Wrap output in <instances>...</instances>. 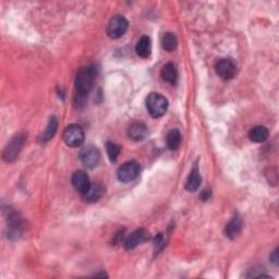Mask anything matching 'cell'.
I'll return each instance as SVG.
<instances>
[{"instance_id":"cell-16","label":"cell","mask_w":279,"mask_h":279,"mask_svg":"<svg viewBox=\"0 0 279 279\" xmlns=\"http://www.w3.org/2000/svg\"><path fill=\"white\" fill-rule=\"evenodd\" d=\"M201 182H202V178H201L199 168L194 167L189 174L187 182H185V189L190 191V192H195L201 187Z\"/></svg>"},{"instance_id":"cell-24","label":"cell","mask_w":279,"mask_h":279,"mask_svg":"<svg viewBox=\"0 0 279 279\" xmlns=\"http://www.w3.org/2000/svg\"><path fill=\"white\" fill-rule=\"evenodd\" d=\"M209 198H210V191L204 190L202 194H201V199H202L203 201H208Z\"/></svg>"},{"instance_id":"cell-15","label":"cell","mask_w":279,"mask_h":279,"mask_svg":"<svg viewBox=\"0 0 279 279\" xmlns=\"http://www.w3.org/2000/svg\"><path fill=\"white\" fill-rule=\"evenodd\" d=\"M136 51L137 54L141 57V58L146 59L151 56L152 53V40L148 36L144 35L141 38L139 39V42L136 46Z\"/></svg>"},{"instance_id":"cell-10","label":"cell","mask_w":279,"mask_h":279,"mask_svg":"<svg viewBox=\"0 0 279 279\" xmlns=\"http://www.w3.org/2000/svg\"><path fill=\"white\" fill-rule=\"evenodd\" d=\"M72 184L75 188V190L77 192H80L82 195L85 194L87 192V190L90 189L91 187V181L89 175L86 174L85 172L83 170H77L73 174H72L71 178Z\"/></svg>"},{"instance_id":"cell-21","label":"cell","mask_w":279,"mask_h":279,"mask_svg":"<svg viewBox=\"0 0 279 279\" xmlns=\"http://www.w3.org/2000/svg\"><path fill=\"white\" fill-rule=\"evenodd\" d=\"M106 151L108 154V157H109L110 162H116L117 158L119 156V154L121 152V146L118 145L116 143L112 142H107L106 143Z\"/></svg>"},{"instance_id":"cell-3","label":"cell","mask_w":279,"mask_h":279,"mask_svg":"<svg viewBox=\"0 0 279 279\" xmlns=\"http://www.w3.org/2000/svg\"><path fill=\"white\" fill-rule=\"evenodd\" d=\"M140 172H141L140 164L136 161H130L122 164L121 166L119 167L117 177L120 182L128 183L136 180L139 177Z\"/></svg>"},{"instance_id":"cell-18","label":"cell","mask_w":279,"mask_h":279,"mask_svg":"<svg viewBox=\"0 0 279 279\" xmlns=\"http://www.w3.org/2000/svg\"><path fill=\"white\" fill-rule=\"evenodd\" d=\"M270 136L268 129L264 126H256L252 128L249 132V138L252 142L254 143H263L265 142Z\"/></svg>"},{"instance_id":"cell-23","label":"cell","mask_w":279,"mask_h":279,"mask_svg":"<svg viewBox=\"0 0 279 279\" xmlns=\"http://www.w3.org/2000/svg\"><path fill=\"white\" fill-rule=\"evenodd\" d=\"M270 260H271V262L273 263L274 265H276V266L278 265V262H279V258H278V249H276L275 251H274V252L272 253Z\"/></svg>"},{"instance_id":"cell-5","label":"cell","mask_w":279,"mask_h":279,"mask_svg":"<svg viewBox=\"0 0 279 279\" xmlns=\"http://www.w3.org/2000/svg\"><path fill=\"white\" fill-rule=\"evenodd\" d=\"M129 28L128 20L123 15H115L107 25V35L112 39L122 37Z\"/></svg>"},{"instance_id":"cell-14","label":"cell","mask_w":279,"mask_h":279,"mask_svg":"<svg viewBox=\"0 0 279 279\" xmlns=\"http://www.w3.org/2000/svg\"><path fill=\"white\" fill-rule=\"evenodd\" d=\"M57 130H58V120H57V118L55 116H53V117L49 118L47 127H46V129L43 131V133L40 134L39 142L40 143L49 142L50 140L56 136Z\"/></svg>"},{"instance_id":"cell-2","label":"cell","mask_w":279,"mask_h":279,"mask_svg":"<svg viewBox=\"0 0 279 279\" xmlns=\"http://www.w3.org/2000/svg\"><path fill=\"white\" fill-rule=\"evenodd\" d=\"M146 108L153 118H161L168 109L167 98L158 93H151L146 98Z\"/></svg>"},{"instance_id":"cell-22","label":"cell","mask_w":279,"mask_h":279,"mask_svg":"<svg viewBox=\"0 0 279 279\" xmlns=\"http://www.w3.org/2000/svg\"><path fill=\"white\" fill-rule=\"evenodd\" d=\"M154 244H155V247H156V252H159L165 246L164 236L162 234H159V235H157L156 237H155Z\"/></svg>"},{"instance_id":"cell-4","label":"cell","mask_w":279,"mask_h":279,"mask_svg":"<svg viewBox=\"0 0 279 279\" xmlns=\"http://www.w3.org/2000/svg\"><path fill=\"white\" fill-rule=\"evenodd\" d=\"M84 131L79 125H70L64 132V141L70 147H79L84 143Z\"/></svg>"},{"instance_id":"cell-11","label":"cell","mask_w":279,"mask_h":279,"mask_svg":"<svg viewBox=\"0 0 279 279\" xmlns=\"http://www.w3.org/2000/svg\"><path fill=\"white\" fill-rule=\"evenodd\" d=\"M148 129L143 122H134L129 127L128 136L133 141H143L147 137Z\"/></svg>"},{"instance_id":"cell-6","label":"cell","mask_w":279,"mask_h":279,"mask_svg":"<svg viewBox=\"0 0 279 279\" xmlns=\"http://www.w3.org/2000/svg\"><path fill=\"white\" fill-rule=\"evenodd\" d=\"M24 140L25 137L22 133L17 134V136L11 139V141L8 143V145L6 146V148H4L2 154L4 162L12 163L18 158L19 153L21 151V148L24 144Z\"/></svg>"},{"instance_id":"cell-1","label":"cell","mask_w":279,"mask_h":279,"mask_svg":"<svg viewBox=\"0 0 279 279\" xmlns=\"http://www.w3.org/2000/svg\"><path fill=\"white\" fill-rule=\"evenodd\" d=\"M96 79V72L92 67H83L76 72L74 86L76 96L80 98L86 97L90 94Z\"/></svg>"},{"instance_id":"cell-17","label":"cell","mask_w":279,"mask_h":279,"mask_svg":"<svg viewBox=\"0 0 279 279\" xmlns=\"http://www.w3.org/2000/svg\"><path fill=\"white\" fill-rule=\"evenodd\" d=\"M161 75L164 79V81H166L167 83L172 84V85L177 84L178 71H177V69H175L174 65L170 64V63L167 64V65H165L162 68Z\"/></svg>"},{"instance_id":"cell-19","label":"cell","mask_w":279,"mask_h":279,"mask_svg":"<svg viewBox=\"0 0 279 279\" xmlns=\"http://www.w3.org/2000/svg\"><path fill=\"white\" fill-rule=\"evenodd\" d=\"M181 132H180L178 129H173V130H170L167 134V139H166V142H167V146L169 149H172V151H175V149H178L181 145Z\"/></svg>"},{"instance_id":"cell-8","label":"cell","mask_w":279,"mask_h":279,"mask_svg":"<svg viewBox=\"0 0 279 279\" xmlns=\"http://www.w3.org/2000/svg\"><path fill=\"white\" fill-rule=\"evenodd\" d=\"M149 239V232L144 229H137L136 231H133L132 234L129 235L126 240H125V247L126 250H133L136 249L137 246H139L140 244H144Z\"/></svg>"},{"instance_id":"cell-9","label":"cell","mask_w":279,"mask_h":279,"mask_svg":"<svg viewBox=\"0 0 279 279\" xmlns=\"http://www.w3.org/2000/svg\"><path fill=\"white\" fill-rule=\"evenodd\" d=\"M216 73L218 74L223 80H231L236 74V65L230 59H220L215 66Z\"/></svg>"},{"instance_id":"cell-12","label":"cell","mask_w":279,"mask_h":279,"mask_svg":"<svg viewBox=\"0 0 279 279\" xmlns=\"http://www.w3.org/2000/svg\"><path fill=\"white\" fill-rule=\"evenodd\" d=\"M242 230V219L241 217L236 214L232 217L231 220L226 225L225 228V235L228 237L229 239H236V238L241 234Z\"/></svg>"},{"instance_id":"cell-20","label":"cell","mask_w":279,"mask_h":279,"mask_svg":"<svg viewBox=\"0 0 279 279\" xmlns=\"http://www.w3.org/2000/svg\"><path fill=\"white\" fill-rule=\"evenodd\" d=\"M162 46L166 51H174L177 49L178 46V39L177 36L174 33H166L163 35L162 37Z\"/></svg>"},{"instance_id":"cell-7","label":"cell","mask_w":279,"mask_h":279,"mask_svg":"<svg viewBox=\"0 0 279 279\" xmlns=\"http://www.w3.org/2000/svg\"><path fill=\"white\" fill-rule=\"evenodd\" d=\"M80 159L86 168L93 169L97 167L101 161V152L95 146H86L80 153Z\"/></svg>"},{"instance_id":"cell-13","label":"cell","mask_w":279,"mask_h":279,"mask_svg":"<svg viewBox=\"0 0 279 279\" xmlns=\"http://www.w3.org/2000/svg\"><path fill=\"white\" fill-rule=\"evenodd\" d=\"M105 194V188L103 187L100 183H94L91 184L90 189L87 190V192L83 194V199L89 203H95L97 201H100Z\"/></svg>"}]
</instances>
